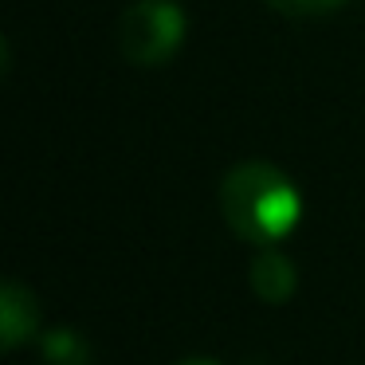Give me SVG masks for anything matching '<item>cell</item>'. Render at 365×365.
<instances>
[{
    "label": "cell",
    "instance_id": "obj_1",
    "mask_svg": "<svg viewBox=\"0 0 365 365\" xmlns=\"http://www.w3.org/2000/svg\"><path fill=\"white\" fill-rule=\"evenodd\" d=\"M220 216L244 244H283L302 220V197L294 181L271 161H240L220 181Z\"/></svg>",
    "mask_w": 365,
    "mask_h": 365
},
{
    "label": "cell",
    "instance_id": "obj_2",
    "mask_svg": "<svg viewBox=\"0 0 365 365\" xmlns=\"http://www.w3.org/2000/svg\"><path fill=\"white\" fill-rule=\"evenodd\" d=\"M185 9L177 0H134L122 12L118 48L134 67H161L185 43Z\"/></svg>",
    "mask_w": 365,
    "mask_h": 365
},
{
    "label": "cell",
    "instance_id": "obj_3",
    "mask_svg": "<svg viewBox=\"0 0 365 365\" xmlns=\"http://www.w3.org/2000/svg\"><path fill=\"white\" fill-rule=\"evenodd\" d=\"M247 283H252V291L259 294L263 302H287L294 294V287H299V271H294L291 255L279 252V244L271 247H255L252 263H247Z\"/></svg>",
    "mask_w": 365,
    "mask_h": 365
},
{
    "label": "cell",
    "instance_id": "obj_4",
    "mask_svg": "<svg viewBox=\"0 0 365 365\" xmlns=\"http://www.w3.org/2000/svg\"><path fill=\"white\" fill-rule=\"evenodd\" d=\"M36 294L28 291L20 279H9L4 283V294H0V334H4V349H20L24 338L36 330Z\"/></svg>",
    "mask_w": 365,
    "mask_h": 365
},
{
    "label": "cell",
    "instance_id": "obj_5",
    "mask_svg": "<svg viewBox=\"0 0 365 365\" xmlns=\"http://www.w3.org/2000/svg\"><path fill=\"white\" fill-rule=\"evenodd\" d=\"M43 361L48 365H91V349L75 330H51L43 338Z\"/></svg>",
    "mask_w": 365,
    "mask_h": 365
},
{
    "label": "cell",
    "instance_id": "obj_6",
    "mask_svg": "<svg viewBox=\"0 0 365 365\" xmlns=\"http://www.w3.org/2000/svg\"><path fill=\"white\" fill-rule=\"evenodd\" d=\"M271 12H283V16H322V12L341 9L346 0H263Z\"/></svg>",
    "mask_w": 365,
    "mask_h": 365
},
{
    "label": "cell",
    "instance_id": "obj_7",
    "mask_svg": "<svg viewBox=\"0 0 365 365\" xmlns=\"http://www.w3.org/2000/svg\"><path fill=\"white\" fill-rule=\"evenodd\" d=\"M181 365H220V361H212V357H192V361H181Z\"/></svg>",
    "mask_w": 365,
    "mask_h": 365
}]
</instances>
